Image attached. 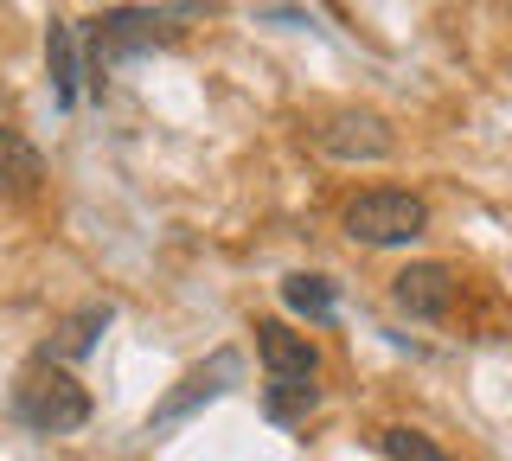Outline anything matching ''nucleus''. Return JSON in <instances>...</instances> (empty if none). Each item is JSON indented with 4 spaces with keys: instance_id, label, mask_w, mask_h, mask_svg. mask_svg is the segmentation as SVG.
Masks as SVG:
<instances>
[{
    "instance_id": "12",
    "label": "nucleus",
    "mask_w": 512,
    "mask_h": 461,
    "mask_svg": "<svg viewBox=\"0 0 512 461\" xmlns=\"http://www.w3.org/2000/svg\"><path fill=\"white\" fill-rule=\"evenodd\" d=\"M378 449H384V461H448L436 442H429L423 429H410V423H391L378 436Z\"/></svg>"
},
{
    "instance_id": "6",
    "label": "nucleus",
    "mask_w": 512,
    "mask_h": 461,
    "mask_svg": "<svg viewBox=\"0 0 512 461\" xmlns=\"http://www.w3.org/2000/svg\"><path fill=\"white\" fill-rule=\"evenodd\" d=\"M256 359L282 385H314V372H320V346L308 333H295L288 321H256Z\"/></svg>"
},
{
    "instance_id": "9",
    "label": "nucleus",
    "mask_w": 512,
    "mask_h": 461,
    "mask_svg": "<svg viewBox=\"0 0 512 461\" xmlns=\"http://www.w3.org/2000/svg\"><path fill=\"white\" fill-rule=\"evenodd\" d=\"M39 180H45V154L20 129H0V193L26 199V193H39Z\"/></svg>"
},
{
    "instance_id": "7",
    "label": "nucleus",
    "mask_w": 512,
    "mask_h": 461,
    "mask_svg": "<svg viewBox=\"0 0 512 461\" xmlns=\"http://www.w3.org/2000/svg\"><path fill=\"white\" fill-rule=\"evenodd\" d=\"M391 301L410 314V321H442L455 308V269L448 263H410L391 276Z\"/></svg>"
},
{
    "instance_id": "2",
    "label": "nucleus",
    "mask_w": 512,
    "mask_h": 461,
    "mask_svg": "<svg viewBox=\"0 0 512 461\" xmlns=\"http://www.w3.org/2000/svg\"><path fill=\"white\" fill-rule=\"evenodd\" d=\"M340 231L352 244H372V250H391V244H416L429 231V205L404 193V186H372V193L346 199L340 212Z\"/></svg>"
},
{
    "instance_id": "13",
    "label": "nucleus",
    "mask_w": 512,
    "mask_h": 461,
    "mask_svg": "<svg viewBox=\"0 0 512 461\" xmlns=\"http://www.w3.org/2000/svg\"><path fill=\"white\" fill-rule=\"evenodd\" d=\"M320 404V385H269L263 391V410H269V423H295V417H308V410Z\"/></svg>"
},
{
    "instance_id": "11",
    "label": "nucleus",
    "mask_w": 512,
    "mask_h": 461,
    "mask_svg": "<svg viewBox=\"0 0 512 461\" xmlns=\"http://www.w3.org/2000/svg\"><path fill=\"white\" fill-rule=\"evenodd\" d=\"M282 301L295 314H308V321H333V282L327 276H282Z\"/></svg>"
},
{
    "instance_id": "1",
    "label": "nucleus",
    "mask_w": 512,
    "mask_h": 461,
    "mask_svg": "<svg viewBox=\"0 0 512 461\" xmlns=\"http://www.w3.org/2000/svg\"><path fill=\"white\" fill-rule=\"evenodd\" d=\"M13 417L26 429H39V436H71V429L90 423V391L64 365L32 359L20 372V385H13Z\"/></svg>"
},
{
    "instance_id": "4",
    "label": "nucleus",
    "mask_w": 512,
    "mask_h": 461,
    "mask_svg": "<svg viewBox=\"0 0 512 461\" xmlns=\"http://www.w3.org/2000/svg\"><path fill=\"white\" fill-rule=\"evenodd\" d=\"M314 141H320V154H327V161H346V167L384 161V154L397 148L391 122H384L378 109H340V116H327V122L314 129Z\"/></svg>"
},
{
    "instance_id": "8",
    "label": "nucleus",
    "mask_w": 512,
    "mask_h": 461,
    "mask_svg": "<svg viewBox=\"0 0 512 461\" xmlns=\"http://www.w3.org/2000/svg\"><path fill=\"white\" fill-rule=\"evenodd\" d=\"M109 321H116V308H109V301H90V308H77L71 321H58V333L39 346V359H52V365H64V359H84L90 346H96V333H103Z\"/></svg>"
},
{
    "instance_id": "10",
    "label": "nucleus",
    "mask_w": 512,
    "mask_h": 461,
    "mask_svg": "<svg viewBox=\"0 0 512 461\" xmlns=\"http://www.w3.org/2000/svg\"><path fill=\"white\" fill-rule=\"evenodd\" d=\"M45 65H52V84H58V103L71 109L84 97V58H77V26L71 20H52V33H45Z\"/></svg>"
},
{
    "instance_id": "3",
    "label": "nucleus",
    "mask_w": 512,
    "mask_h": 461,
    "mask_svg": "<svg viewBox=\"0 0 512 461\" xmlns=\"http://www.w3.org/2000/svg\"><path fill=\"white\" fill-rule=\"evenodd\" d=\"M160 20L167 13H154V7H109V13H96V20L84 26V39H90V90L103 97V77L116 58L128 52H148V45L160 39Z\"/></svg>"
},
{
    "instance_id": "5",
    "label": "nucleus",
    "mask_w": 512,
    "mask_h": 461,
    "mask_svg": "<svg viewBox=\"0 0 512 461\" xmlns=\"http://www.w3.org/2000/svg\"><path fill=\"white\" fill-rule=\"evenodd\" d=\"M237 372H244V359H237V353H212V359H205V365H192V372L180 378V391H167V397H160V404H154V417H148V429H154V436H160V429L186 423L192 410H199V404H212V397H218L224 385H231Z\"/></svg>"
}]
</instances>
